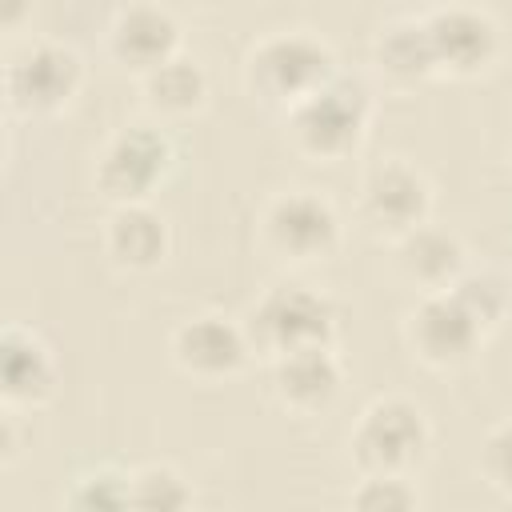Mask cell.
I'll list each match as a JSON object with an SVG mask.
<instances>
[{
	"label": "cell",
	"mask_w": 512,
	"mask_h": 512,
	"mask_svg": "<svg viewBox=\"0 0 512 512\" xmlns=\"http://www.w3.org/2000/svg\"><path fill=\"white\" fill-rule=\"evenodd\" d=\"M424 180L404 168V164H388V168H376L368 176V188H364V208L376 224H388V228H408L424 216Z\"/></svg>",
	"instance_id": "obj_11"
},
{
	"label": "cell",
	"mask_w": 512,
	"mask_h": 512,
	"mask_svg": "<svg viewBox=\"0 0 512 512\" xmlns=\"http://www.w3.org/2000/svg\"><path fill=\"white\" fill-rule=\"evenodd\" d=\"M276 384H280V396L288 404L320 408V404H328L336 396L340 372H336V360L324 352V344H312V348H296V352L280 356Z\"/></svg>",
	"instance_id": "obj_12"
},
{
	"label": "cell",
	"mask_w": 512,
	"mask_h": 512,
	"mask_svg": "<svg viewBox=\"0 0 512 512\" xmlns=\"http://www.w3.org/2000/svg\"><path fill=\"white\" fill-rule=\"evenodd\" d=\"M424 420L412 404L404 400H384L376 408H368L360 432H356V452L368 468H380V472H396V468H408L420 452H424Z\"/></svg>",
	"instance_id": "obj_3"
},
{
	"label": "cell",
	"mask_w": 512,
	"mask_h": 512,
	"mask_svg": "<svg viewBox=\"0 0 512 512\" xmlns=\"http://www.w3.org/2000/svg\"><path fill=\"white\" fill-rule=\"evenodd\" d=\"M164 164H168V144L156 132L136 128V132H124L108 148L104 168H100V184L120 200H136L156 184Z\"/></svg>",
	"instance_id": "obj_5"
},
{
	"label": "cell",
	"mask_w": 512,
	"mask_h": 512,
	"mask_svg": "<svg viewBox=\"0 0 512 512\" xmlns=\"http://www.w3.org/2000/svg\"><path fill=\"white\" fill-rule=\"evenodd\" d=\"M476 332H480V324L456 296H432L416 312V324H412L420 352L436 364H452V360L468 356V348L476 344Z\"/></svg>",
	"instance_id": "obj_8"
},
{
	"label": "cell",
	"mask_w": 512,
	"mask_h": 512,
	"mask_svg": "<svg viewBox=\"0 0 512 512\" xmlns=\"http://www.w3.org/2000/svg\"><path fill=\"white\" fill-rule=\"evenodd\" d=\"M404 268L416 276V280H448L456 268H460V244L444 232H416L408 244H404Z\"/></svg>",
	"instance_id": "obj_17"
},
{
	"label": "cell",
	"mask_w": 512,
	"mask_h": 512,
	"mask_svg": "<svg viewBox=\"0 0 512 512\" xmlns=\"http://www.w3.org/2000/svg\"><path fill=\"white\" fill-rule=\"evenodd\" d=\"M172 44H176V24L156 8H136L116 24V52L128 64L156 68L168 60Z\"/></svg>",
	"instance_id": "obj_13"
},
{
	"label": "cell",
	"mask_w": 512,
	"mask_h": 512,
	"mask_svg": "<svg viewBox=\"0 0 512 512\" xmlns=\"http://www.w3.org/2000/svg\"><path fill=\"white\" fill-rule=\"evenodd\" d=\"M0 372H4V392L16 400H32L48 388L52 380V364L44 356V348L20 332L4 336V356H0Z\"/></svg>",
	"instance_id": "obj_14"
},
{
	"label": "cell",
	"mask_w": 512,
	"mask_h": 512,
	"mask_svg": "<svg viewBox=\"0 0 512 512\" xmlns=\"http://www.w3.org/2000/svg\"><path fill=\"white\" fill-rule=\"evenodd\" d=\"M268 232L272 244L292 252V256H316L328 252L336 240V216L324 200L316 196H288L272 208L268 216Z\"/></svg>",
	"instance_id": "obj_7"
},
{
	"label": "cell",
	"mask_w": 512,
	"mask_h": 512,
	"mask_svg": "<svg viewBox=\"0 0 512 512\" xmlns=\"http://www.w3.org/2000/svg\"><path fill=\"white\" fill-rule=\"evenodd\" d=\"M484 464H488V476H492L496 484L512 488V428H500V432L488 440Z\"/></svg>",
	"instance_id": "obj_23"
},
{
	"label": "cell",
	"mask_w": 512,
	"mask_h": 512,
	"mask_svg": "<svg viewBox=\"0 0 512 512\" xmlns=\"http://www.w3.org/2000/svg\"><path fill=\"white\" fill-rule=\"evenodd\" d=\"M452 296L472 312L476 324L496 320L500 308H504V288H500L492 276H468V280H460V288H456Z\"/></svg>",
	"instance_id": "obj_20"
},
{
	"label": "cell",
	"mask_w": 512,
	"mask_h": 512,
	"mask_svg": "<svg viewBox=\"0 0 512 512\" xmlns=\"http://www.w3.org/2000/svg\"><path fill=\"white\" fill-rule=\"evenodd\" d=\"M148 92H152V104L172 108V112H184V108H192V104L200 100L204 76H200V68L188 64V60H164V64L152 68Z\"/></svg>",
	"instance_id": "obj_18"
},
{
	"label": "cell",
	"mask_w": 512,
	"mask_h": 512,
	"mask_svg": "<svg viewBox=\"0 0 512 512\" xmlns=\"http://www.w3.org/2000/svg\"><path fill=\"white\" fill-rule=\"evenodd\" d=\"M132 504L140 508H184L188 504V488L180 476L164 472V468H152L136 480V492H132Z\"/></svg>",
	"instance_id": "obj_19"
},
{
	"label": "cell",
	"mask_w": 512,
	"mask_h": 512,
	"mask_svg": "<svg viewBox=\"0 0 512 512\" xmlns=\"http://www.w3.org/2000/svg\"><path fill=\"white\" fill-rule=\"evenodd\" d=\"M76 80H80L76 56L64 48H48V44L24 52L8 72V88L16 104L24 108H56L64 96H72Z\"/></svg>",
	"instance_id": "obj_6"
},
{
	"label": "cell",
	"mask_w": 512,
	"mask_h": 512,
	"mask_svg": "<svg viewBox=\"0 0 512 512\" xmlns=\"http://www.w3.org/2000/svg\"><path fill=\"white\" fill-rule=\"evenodd\" d=\"M176 356H180L184 368H192L200 376H220V372H232L244 360V340L228 320L200 316V320L180 328Z\"/></svg>",
	"instance_id": "obj_10"
},
{
	"label": "cell",
	"mask_w": 512,
	"mask_h": 512,
	"mask_svg": "<svg viewBox=\"0 0 512 512\" xmlns=\"http://www.w3.org/2000/svg\"><path fill=\"white\" fill-rule=\"evenodd\" d=\"M428 40L436 52V64H452V68H476L492 56L496 48V32L480 12L468 8H448L436 12L428 24Z\"/></svg>",
	"instance_id": "obj_9"
},
{
	"label": "cell",
	"mask_w": 512,
	"mask_h": 512,
	"mask_svg": "<svg viewBox=\"0 0 512 512\" xmlns=\"http://www.w3.org/2000/svg\"><path fill=\"white\" fill-rule=\"evenodd\" d=\"M380 64L396 76H424L436 64L432 40L424 24H396L380 40Z\"/></svg>",
	"instance_id": "obj_16"
},
{
	"label": "cell",
	"mask_w": 512,
	"mask_h": 512,
	"mask_svg": "<svg viewBox=\"0 0 512 512\" xmlns=\"http://www.w3.org/2000/svg\"><path fill=\"white\" fill-rule=\"evenodd\" d=\"M108 244L124 264H156L164 252V224L144 208H124L112 220Z\"/></svg>",
	"instance_id": "obj_15"
},
{
	"label": "cell",
	"mask_w": 512,
	"mask_h": 512,
	"mask_svg": "<svg viewBox=\"0 0 512 512\" xmlns=\"http://www.w3.org/2000/svg\"><path fill=\"white\" fill-rule=\"evenodd\" d=\"M364 124V96L352 84H324L296 108V136L312 152H344Z\"/></svg>",
	"instance_id": "obj_4"
},
{
	"label": "cell",
	"mask_w": 512,
	"mask_h": 512,
	"mask_svg": "<svg viewBox=\"0 0 512 512\" xmlns=\"http://www.w3.org/2000/svg\"><path fill=\"white\" fill-rule=\"evenodd\" d=\"M332 72V56L304 40V36H280L268 40L256 56H252V80L260 84V92L268 100H292V96H312L316 88H324Z\"/></svg>",
	"instance_id": "obj_2"
},
{
	"label": "cell",
	"mask_w": 512,
	"mask_h": 512,
	"mask_svg": "<svg viewBox=\"0 0 512 512\" xmlns=\"http://www.w3.org/2000/svg\"><path fill=\"white\" fill-rule=\"evenodd\" d=\"M76 504H84V508H120V504H132V492L116 480V476H92V480H84V492L76 496Z\"/></svg>",
	"instance_id": "obj_21"
},
{
	"label": "cell",
	"mask_w": 512,
	"mask_h": 512,
	"mask_svg": "<svg viewBox=\"0 0 512 512\" xmlns=\"http://www.w3.org/2000/svg\"><path fill=\"white\" fill-rule=\"evenodd\" d=\"M252 328L268 348H276L284 356L296 348L324 344L332 332V308L316 292H308L300 284H284L264 296V304L252 316Z\"/></svg>",
	"instance_id": "obj_1"
},
{
	"label": "cell",
	"mask_w": 512,
	"mask_h": 512,
	"mask_svg": "<svg viewBox=\"0 0 512 512\" xmlns=\"http://www.w3.org/2000/svg\"><path fill=\"white\" fill-rule=\"evenodd\" d=\"M16 12H20V0H4V20H16Z\"/></svg>",
	"instance_id": "obj_24"
},
{
	"label": "cell",
	"mask_w": 512,
	"mask_h": 512,
	"mask_svg": "<svg viewBox=\"0 0 512 512\" xmlns=\"http://www.w3.org/2000/svg\"><path fill=\"white\" fill-rule=\"evenodd\" d=\"M356 504L360 508H408L412 492L400 480H368V488L356 492Z\"/></svg>",
	"instance_id": "obj_22"
}]
</instances>
